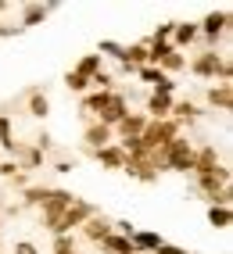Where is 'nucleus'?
Segmentation results:
<instances>
[{
  "mask_svg": "<svg viewBox=\"0 0 233 254\" xmlns=\"http://www.w3.org/2000/svg\"><path fill=\"white\" fill-rule=\"evenodd\" d=\"M176 136H183V126L176 122V118H161V122H151V118H147V126L140 132V147L151 150V154H161Z\"/></svg>",
  "mask_w": 233,
  "mask_h": 254,
  "instance_id": "obj_1",
  "label": "nucleus"
},
{
  "mask_svg": "<svg viewBox=\"0 0 233 254\" xmlns=\"http://www.w3.org/2000/svg\"><path fill=\"white\" fill-rule=\"evenodd\" d=\"M158 161H161V168H169V172L187 176L190 165H194V143H190L187 136H176V140L158 154Z\"/></svg>",
  "mask_w": 233,
  "mask_h": 254,
  "instance_id": "obj_2",
  "label": "nucleus"
},
{
  "mask_svg": "<svg viewBox=\"0 0 233 254\" xmlns=\"http://www.w3.org/2000/svg\"><path fill=\"white\" fill-rule=\"evenodd\" d=\"M230 7H219V11H208L201 22H197V36H201L208 47L205 50H215V43L230 36Z\"/></svg>",
  "mask_w": 233,
  "mask_h": 254,
  "instance_id": "obj_3",
  "label": "nucleus"
},
{
  "mask_svg": "<svg viewBox=\"0 0 233 254\" xmlns=\"http://www.w3.org/2000/svg\"><path fill=\"white\" fill-rule=\"evenodd\" d=\"M90 215H97V208H93V204H86L82 197H76L72 204L61 211V218H58V222L51 226V233H54V236H72V233H76L82 222H86Z\"/></svg>",
  "mask_w": 233,
  "mask_h": 254,
  "instance_id": "obj_4",
  "label": "nucleus"
},
{
  "mask_svg": "<svg viewBox=\"0 0 233 254\" xmlns=\"http://www.w3.org/2000/svg\"><path fill=\"white\" fill-rule=\"evenodd\" d=\"M129 115V100H126V93H119V90H111L108 97H104V104H101V111H97L90 122H101V126H108V129H115L122 122V118Z\"/></svg>",
  "mask_w": 233,
  "mask_h": 254,
  "instance_id": "obj_5",
  "label": "nucleus"
},
{
  "mask_svg": "<svg viewBox=\"0 0 233 254\" xmlns=\"http://www.w3.org/2000/svg\"><path fill=\"white\" fill-rule=\"evenodd\" d=\"M72 200H76V193H72V190L51 186V197H47V204L40 208V226H43V229H51V226L58 222V218H61V211L72 204Z\"/></svg>",
  "mask_w": 233,
  "mask_h": 254,
  "instance_id": "obj_6",
  "label": "nucleus"
},
{
  "mask_svg": "<svg viewBox=\"0 0 233 254\" xmlns=\"http://www.w3.org/2000/svg\"><path fill=\"white\" fill-rule=\"evenodd\" d=\"M226 161L219 158V150H215V143H205V147H194V165H190V176H215Z\"/></svg>",
  "mask_w": 233,
  "mask_h": 254,
  "instance_id": "obj_7",
  "label": "nucleus"
},
{
  "mask_svg": "<svg viewBox=\"0 0 233 254\" xmlns=\"http://www.w3.org/2000/svg\"><path fill=\"white\" fill-rule=\"evenodd\" d=\"M144 126H147V115H140V111H129L119 126L111 129V136H115V143H133V140H140V132H144Z\"/></svg>",
  "mask_w": 233,
  "mask_h": 254,
  "instance_id": "obj_8",
  "label": "nucleus"
},
{
  "mask_svg": "<svg viewBox=\"0 0 233 254\" xmlns=\"http://www.w3.org/2000/svg\"><path fill=\"white\" fill-rule=\"evenodd\" d=\"M79 233H82V240H90V244L101 247V244L108 240V236H111V218H104L101 211H97V215H90L86 222L79 226Z\"/></svg>",
  "mask_w": 233,
  "mask_h": 254,
  "instance_id": "obj_9",
  "label": "nucleus"
},
{
  "mask_svg": "<svg viewBox=\"0 0 233 254\" xmlns=\"http://www.w3.org/2000/svg\"><path fill=\"white\" fill-rule=\"evenodd\" d=\"M197 190H201V193L208 197V204H212V200H215V193L230 190V165H223L215 176H197Z\"/></svg>",
  "mask_w": 233,
  "mask_h": 254,
  "instance_id": "obj_10",
  "label": "nucleus"
},
{
  "mask_svg": "<svg viewBox=\"0 0 233 254\" xmlns=\"http://www.w3.org/2000/svg\"><path fill=\"white\" fill-rule=\"evenodd\" d=\"M219 61H223V54L219 50H201L187 68H190V75H197V79H215V68H219Z\"/></svg>",
  "mask_w": 233,
  "mask_h": 254,
  "instance_id": "obj_11",
  "label": "nucleus"
},
{
  "mask_svg": "<svg viewBox=\"0 0 233 254\" xmlns=\"http://www.w3.org/2000/svg\"><path fill=\"white\" fill-rule=\"evenodd\" d=\"M137 79H144V82H151L155 86V93H165V97H172V90H176V79H169L161 68H151V64H144V68H137L133 72Z\"/></svg>",
  "mask_w": 233,
  "mask_h": 254,
  "instance_id": "obj_12",
  "label": "nucleus"
},
{
  "mask_svg": "<svg viewBox=\"0 0 233 254\" xmlns=\"http://www.w3.org/2000/svg\"><path fill=\"white\" fill-rule=\"evenodd\" d=\"M82 143H86V150L93 154V150H101V147L115 143V136H111L108 126H101V122H86V129H82Z\"/></svg>",
  "mask_w": 233,
  "mask_h": 254,
  "instance_id": "obj_13",
  "label": "nucleus"
},
{
  "mask_svg": "<svg viewBox=\"0 0 233 254\" xmlns=\"http://www.w3.org/2000/svg\"><path fill=\"white\" fill-rule=\"evenodd\" d=\"M93 158H97V165H101V168H108V172H122L126 150H122L119 143H108V147H101V150H93Z\"/></svg>",
  "mask_w": 233,
  "mask_h": 254,
  "instance_id": "obj_14",
  "label": "nucleus"
},
{
  "mask_svg": "<svg viewBox=\"0 0 233 254\" xmlns=\"http://www.w3.org/2000/svg\"><path fill=\"white\" fill-rule=\"evenodd\" d=\"M161 244H165V240H161V233H151V229H137V233L129 236L133 254H155Z\"/></svg>",
  "mask_w": 233,
  "mask_h": 254,
  "instance_id": "obj_15",
  "label": "nucleus"
},
{
  "mask_svg": "<svg viewBox=\"0 0 233 254\" xmlns=\"http://www.w3.org/2000/svg\"><path fill=\"white\" fill-rule=\"evenodd\" d=\"M122 68L133 75V72H137V68H144V64H147V43H129V47H122Z\"/></svg>",
  "mask_w": 233,
  "mask_h": 254,
  "instance_id": "obj_16",
  "label": "nucleus"
},
{
  "mask_svg": "<svg viewBox=\"0 0 233 254\" xmlns=\"http://www.w3.org/2000/svg\"><path fill=\"white\" fill-rule=\"evenodd\" d=\"M208 108H215V111H233V86L215 82V86L208 90Z\"/></svg>",
  "mask_w": 233,
  "mask_h": 254,
  "instance_id": "obj_17",
  "label": "nucleus"
},
{
  "mask_svg": "<svg viewBox=\"0 0 233 254\" xmlns=\"http://www.w3.org/2000/svg\"><path fill=\"white\" fill-rule=\"evenodd\" d=\"M169 115H172V97H165V93L147 97V118H151V122H161V118H169Z\"/></svg>",
  "mask_w": 233,
  "mask_h": 254,
  "instance_id": "obj_18",
  "label": "nucleus"
},
{
  "mask_svg": "<svg viewBox=\"0 0 233 254\" xmlns=\"http://www.w3.org/2000/svg\"><path fill=\"white\" fill-rule=\"evenodd\" d=\"M197 40V22H176L172 25V50H183V47H190Z\"/></svg>",
  "mask_w": 233,
  "mask_h": 254,
  "instance_id": "obj_19",
  "label": "nucleus"
},
{
  "mask_svg": "<svg viewBox=\"0 0 233 254\" xmlns=\"http://www.w3.org/2000/svg\"><path fill=\"white\" fill-rule=\"evenodd\" d=\"M25 111H29L32 118H47V115H51V97H47L43 90H29V97H25Z\"/></svg>",
  "mask_w": 233,
  "mask_h": 254,
  "instance_id": "obj_20",
  "label": "nucleus"
},
{
  "mask_svg": "<svg viewBox=\"0 0 233 254\" xmlns=\"http://www.w3.org/2000/svg\"><path fill=\"white\" fill-rule=\"evenodd\" d=\"M51 197V186H25L22 190V204L18 208H43Z\"/></svg>",
  "mask_w": 233,
  "mask_h": 254,
  "instance_id": "obj_21",
  "label": "nucleus"
},
{
  "mask_svg": "<svg viewBox=\"0 0 233 254\" xmlns=\"http://www.w3.org/2000/svg\"><path fill=\"white\" fill-rule=\"evenodd\" d=\"M54 7L51 4H25L22 7V25L18 29H29V25H40L43 18H47V14H51Z\"/></svg>",
  "mask_w": 233,
  "mask_h": 254,
  "instance_id": "obj_22",
  "label": "nucleus"
},
{
  "mask_svg": "<svg viewBox=\"0 0 233 254\" xmlns=\"http://www.w3.org/2000/svg\"><path fill=\"white\" fill-rule=\"evenodd\" d=\"M101 68H104V58H101V54H82V58H79V64H76L72 72H79L82 79H93Z\"/></svg>",
  "mask_w": 233,
  "mask_h": 254,
  "instance_id": "obj_23",
  "label": "nucleus"
},
{
  "mask_svg": "<svg viewBox=\"0 0 233 254\" xmlns=\"http://www.w3.org/2000/svg\"><path fill=\"white\" fill-rule=\"evenodd\" d=\"M158 68L172 79L176 72H183V68H187V54H183V50H172V54H165V58L158 61Z\"/></svg>",
  "mask_w": 233,
  "mask_h": 254,
  "instance_id": "obj_24",
  "label": "nucleus"
},
{
  "mask_svg": "<svg viewBox=\"0 0 233 254\" xmlns=\"http://www.w3.org/2000/svg\"><path fill=\"white\" fill-rule=\"evenodd\" d=\"M197 115H201V108H197L194 100H172V115H169V118H176L179 126L190 122V118H197Z\"/></svg>",
  "mask_w": 233,
  "mask_h": 254,
  "instance_id": "obj_25",
  "label": "nucleus"
},
{
  "mask_svg": "<svg viewBox=\"0 0 233 254\" xmlns=\"http://www.w3.org/2000/svg\"><path fill=\"white\" fill-rule=\"evenodd\" d=\"M14 147H18V140H14V126H11V118L4 115V118H0V150L14 158Z\"/></svg>",
  "mask_w": 233,
  "mask_h": 254,
  "instance_id": "obj_26",
  "label": "nucleus"
},
{
  "mask_svg": "<svg viewBox=\"0 0 233 254\" xmlns=\"http://www.w3.org/2000/svg\"><path fill=\"white\" fill-rule=\"evenodd\" d=\"M230 222H233V211H230V208H215V204H208V226H212V229L226 233Z\"/></svg>",
  "mask_w": 233,
  "mask_h": 254,
  "instance_id": "obj_27",
  "label": "nucleus"
},
{
  "mask_svg": "<svg viewBox=\"0 0 233 254\" xmlns=\"http://www.w3.org/2000/svg\"><path fill=\"white\" fill-rule=\"evenodd\" d=\"M101 251H104V254H133L129 240H126V236H119V233H111L108 240L101 244Z\"/></svg>",
  "mask_w": 233,
  "mask_h": 254,
  "instance_id": "obj_28",
  "label": "nucleus"
},
{
  "mask_svg": "<svg viewBox=\"0 0 233 254\" xmlns=\"http://www.w3.org/2000/svg\"><path fill=\"white\" fill-rule=\"evenodd\" d=\"M65 90H69V93H90V79H82L79 72H65Z\"/></svg>",
  "mask_w": 233,
  "mask_h": 254,
  "instance_id": "obj_29",
  "label": "nucleus"
},
{
  "mask_svg": "<svg viewBox=\"0 0 233 254\" xmlns=\"http://www.w3.org/2000/svg\"><path fill=\"white\" fill-rule=\"evenodd\" d=\"M90 86H93V90H101V93H111V90H115V75L101 68V72H97V75L90 79Z\"/></svg>",
  "mask_w": 233,
  "mask_h": 254,
  "instance_id": "obj_30",
  "label": "nucleus"
},
{
  "mask_svg": "<svg viewBox=\"0 0 233 254\" xmlns=\"http://www.w3.org/2000/svg\"><path fill=\"white\" fill-rule=\"evenodd\" d=\"M51 254H79V251H76V236H54Z\"/></svg>",
  "mask_w": 233,
  "mask_h": 254,
  "instance_id": "obj_31",
  "label": "nucleus"
},
{
  "mask_svg": "<svg viewBox=\"0 0 233 254\" xmlns=\"http://www.w3.org/2000/svg\"><path fill=\"white\" fill-rule=\"evenodd\" d=\"M215 79L219 82H226V86H233V61L223 54V61H219V68H215Z\"/></svg>",
  "mask_w": 233,
  "mask_h": 254,
  "instance_id": "obj_32",
  "label": "nucleus"
},
{
  "mask_svg": "<svg viewBox=\"0 0 233 254\" xmlns=\"http://www.w3.org/2000/svg\"><path fill=\"white\" fill-rule=\"evenodd\" d=\"M97 54H108V58H122V43H115V40H101V47H97Z\"/></svg>",
  "mask_w": 233,
  "mask_h": 254,
  "instance_id": "obj_33",
  "label": "nucleus"
},
{
  "mask_svg": "<svg viewBox=\"0 0 233 254\" xmlns=\"http://www.w3.org/2000/svg\"><path fill=\"white\" fill-rule=\"evenodd\" d=\"M11 254H40V247L32 244V240H14V251Z\"/></svg>",
  "mask_w": 233,
  "mask_h": 254,
  "instance_id": "obj_34",
  "label": "nucleus"
},
{
  "mask_svg": "<svg viewBox=\"0 0 233 254\" xmlns=\"http://www.w3.org/2000/svg\"><path fill=\"white\" fill-rule=\"evenodd\" d=\"M72 168H76V158H72V161H69V158H61V161H54V172H61V176H69Z\"/></svg>",
  "mask_w": 233,
  "mask_h": 254,
  "instance_id": "obj_35",
  "label": "nucleus"
},
{
  "mask_svg": "<svg viewBox=\"0 0 233 254\" xmlns=\"http://www.w3.org/2000/svg\"><path fill=\"white\" fill-rule=\"evenodd\" d=\"M14 172H22V168H18V165H14L11 158H7V161H0V176H7V179H11Z\"/></svg>",
  "mask_w": 233,
  "mask_h": 254,
  "instance_id": "obj_36",
  "label": "nucleus"
},
{
  "mask_svg": "<svg viewBox=\"0 0 233 254\" xmlns=\"http://www.w3.org/2000/svg\"><path fill=\"white\" fill-rule=\"evenodd\" d=\"M11 183H14V190H25V186H29V172H14Z\"/></svg>",
  "mask_w": 233,
  "mask_h": 254,
  "instance_id": "obj_37",
  "label": "nucleus"
},
{
  "mask_svg": "<svg viewBox=\"0 0 233 254\" xmlns=\"http://www.w3.org/2000/svg\"><path fill=\"white\" fill-rule=\"evenodd\" d=\"M11 11V4H7V0H0V14H7Z\"/></svg>",
  "mask_w": 233,
  "mask_h": 254,
  "instance_id": "obj_38",
  "label": "nucleus"
},
{
  "mask_svg": "<svg viewBox=\"0 0 233 254\" xmlns=\"http://www.w3.org/2000/svg\"><path fill=\"white\" fill-rule=\"evenodd\" d=\"M0 211H4V193H0Z\"/></svg>",
  "mask_w": 233,
  "mask_h": 254,
  "instance_id": "obj_39",
  "label": "nucleus"
},
{
  "mask_svg": "<svg viewBox=\"0 0 233 254\" xmlns=\"http://www.w3.org/2000/svg\"><path fill=\"white\" fill-rule=\"evenodd\" d=\"M0 254H7V251H4V247H0Z\"/></svg>",
  "mask_w": 233,
  "mask_h": 254,
  "instance_id": "obj_40",
  "label": "nucleus"
},
{
  "mask_svg": "<svg viewBox=\"0 0 233 254\" xmlns=\"http://www.w3.org/2000/svg\"><path fill=\"white\" fill-rule=\"evenodd\" d=\"M0 118H4V115H0Z\"/></svg>",
  "mask_w": 233,
  "mask_h": 254,
  "instance_id": "obj_41",
  "label": "nucleus"
}]
</instances>
